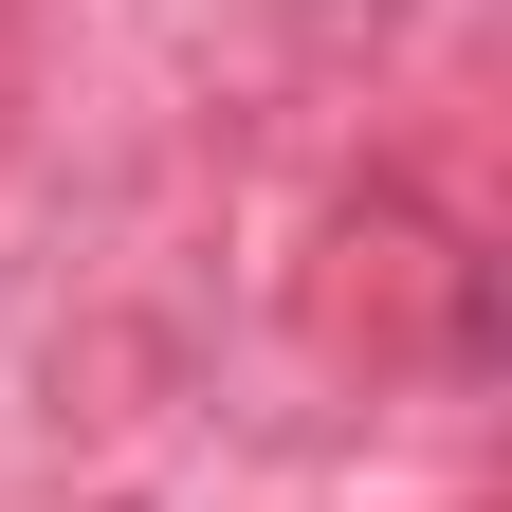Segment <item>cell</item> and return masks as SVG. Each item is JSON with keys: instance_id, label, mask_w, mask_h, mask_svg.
<instances>
[]
</instances>
